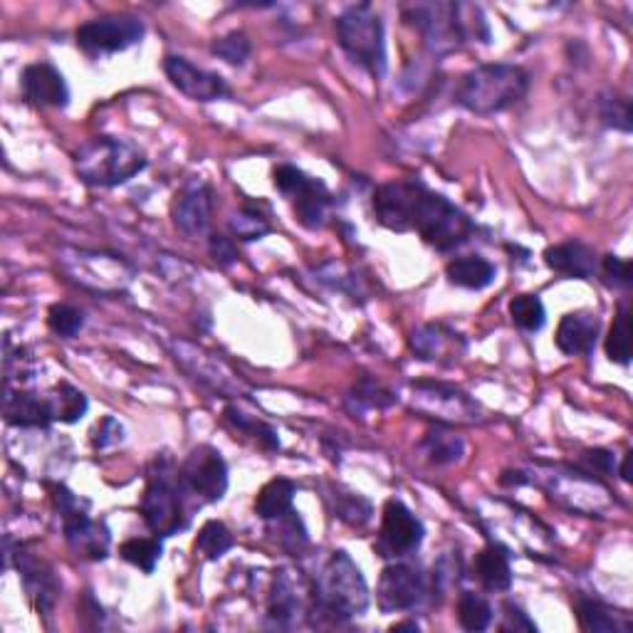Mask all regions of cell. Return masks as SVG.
Here are the masks:
<instances>
[{
    "label": "cell",
    "instance_id": "15",
    "mask_svg": "<svg viewBox=\"0 0 633 633\" xmlns=\"http://www.w3.org/2000/svg\"><path fill=\"white\" fill-rule=\"evenodd\" d=\"M425 183L409 179V181H389L373 191V213L377 221L389 228L393 233H409L413 211H416Z\"/></svg>",
    "mask_w": 633,
    "mask_h": 633
},
{
    "label": "cell",
    "instance_id": "44",
    "mask_svg": "<svg viewBox=\"0 0 633 633\" xmlns=\"http://www.w3.org/2000/svg\"><path fill=\"white\" fill-rule=\"evenodd\" d=\"M48 327L60 337H75L85 327V313L75 305H53L48 313Z\"/></svg>",
    "mask_w": 633,
    "mask_h": 633
},
{
    "label": "cell",
    "instance_id": "16",
    "mask_svg": "<svg viewBox=\"0 0 633 633\" xmlns=\"http://www.w3.org/2000/svg\"><path fill=\"white\" fill-rule=\"evenodd\" d=\"M429 584H425V577L419 567L393 562L389 567H383L377 599L379 609L383 614H393V611H409L413 606H419Z\"/></svg>",
    "mask_w": 633,
    "mask_h": 633
},
{
    "label": "cell",
    "instance_id": "23",
    "mask_svg": "<svg viewBox=\"0 0 633 633\" xmlns=\"http://www.w3.org/2000/svg\"><path fill=\"white\" fill-rule=\"evenodd\" d=\"M601 319L594 313H569L562 317L555 335V345L567 357L591 355L597 347Z\"/></svg>",
    "mask_w": 633,
    "mask_h": 633
},
{
    "label": "cell",
    "instance_id": "21",
    "mask_svg": "<svg viewBox=\"0 0 633 633\" xmlns=\"http://www.w3.org/2000/svg\"><path fill=\"white\" fill-rule=\"evenodd\" d=\"M173 357L179 365L193 373V379H199L203 383H209L215 391H231V389H241V381H235V373L228 371L225 365L218 361V357L209 355V351L196 349L193 345H173Z\"/></svg>",
    "mask_w": 633,
    "mask_h": 633
},
{
    "label": "cell",
    "instance_id": "26",
    "mask_svg": "<svg viewBox=\"0 0 633 633\" xmlns=\"http://www.w3.org/2000/svg\"><path fill=\"white\" fill-rule=\"evenodd\" d=\"M473 572L487 591H507L513 587L510 552L503 545H487L475 555Z\"/></svg>",
    "mask_w": 633,
    "mask_h": 633
},
{
    "label": "cell",
    "instance_id": "27",
    "mask_svg": "<svg viewBox=\"0 0 633 633\" xmlns=\"http://www.w3.org/2000/svg\"><path fill=\"white\" fill-rule=\"evenodd\" d=\"M574 614L579 621V629L589 633H629L633 629L629 614H621V611H614L611 606L589 597L577 599Z\"/></svg>",
    "mask_w": 633,
    "mask_h": 633
},
{
    "label": "cell",
    "instance_id": "14",
    "mask_svg": "<svg viewBox=\"0 0 633 633\" xmlns=\"http://www.w3.org/2000/svg\"><path fill=\"white\" fill-rule=\"evenodd\" d=\"M425 527L401 500H389L383 505L379 539L373 552L383 559H401L416 552L423 545Z\"/></svg>",
    "mask_w": 633,
    "mask_h": 633
},
{
    "label": "cell",
    "instance_id": "37",
    "mask_svg": "<svg viewBox=\"0 0 633 633\" xmlns=\"http://www.w3.org/2000/svg\"><path fill=\"white\" fill-rule=\"evenodd\" d=\"M223 416L225 421L235 425L238 431L245 433V435H253V439L263 445L265 451H279V435L277 431L273 429V425H267L263 421H257V419H251L247 413H243L241 409H235V407H228L223 411Z\"/></svg>",
    "mask_w": 633,
    "mask_h": 633
},
{
    "label": "cell",
    "instance_id": "29",
    "mask_svg": "<svg viewBox=\"0 0 633 633\" xmlns=\"http://www.w3.org/2000/svg\"><path fill=\"white\" fill-rule=\"evenodd\" d=\"M295 495H297V485L289 481V477H275V481H270L263 490L257 493L255 515L265 523H273L277 520V517L295 510L293 507Z\"/></svg>",
    "mask_w": 633,
    "mask_h": 633
},
{
    "label": "cell",
    "instance_id": "28",
    "mask_svg": "<svg viewBox=\"0 0 633 633\" xmlns=\"http://www.w3.org/2000/svg\"><path fill=\"white\" fill-rule=\"evenodd\" d=\"M495 275L497 267L483 255L453 257V261L445 265V277H449V283L463 289L490 287L495 283Z\"/></svg>",
    "mask_w": 633,
    "mask_h": 633
},
{
    "label": "cell",
    "instance_id": "20",
    "mask_svg": "<svg viewBox=\"0 0 633 633\" xmlns=\"http://www.w3.org/2000/svg\"><path fill=\"white\" fill-rule=\"evenodd\" d=\"M20 92L30 107L65 109L70 105V87L62 72L50 62H33L20 75Z\"/></svg>",
    "mask_w": 633,
    "mask_h": 633
},
{
    "label": "cell",
    "instance_id": "30",
    "mask_svg": "<svg viewBox=\"0 0 633 633\" xmlns=\"http://www.w3.org/2000/svg\"><path fill=\"white\" fill-rule=\"evenodd\" d=\"M421 451L435 465H451L463 461L465 441L455 431L445 429V425H433L421 439Z\"/></svg>",
    "mask_w": 633,
    "mask_h": 633
},
{
    "label": "cell",
    "instance_id": "34",
    "mask_svg": "<svg viewBox=\"0 0 633 633\" xmlns=\"http://www.w3.org/2000/svg\"><path fill=\"white\" fill-rule=\"evenodd\" d=\"M235 545V537L231 535V529H228L223 523L218 520H209L203 527L199 537H196V552L203 555L205 559H221L225 552H231Z\"/></svg>",
    "mask_w": 633,
    "mask_h": 633
},
{
    "label": "cell",
    "instance_id": "39",
    "mask_svg": "<svg viewBox=\"0 0 633 633\" xmlns=\"http://www.w3.org/2000/svg\"><path fill=\"white\" fill-rule=\"evenodd\" d=\"M373 515V507L361 497L359 493H347V490H337L335 493V517L349 527H365Z\"/></svg>",
    "mask_w": 633,
    "mask_h": 633
},
{
    "label": "cell",
    "instance_id": "10",
    "mask_svg": "<svg viewBox=\"0 0 633 633\" xmlns=\"http://www.w3.org/2000/svg\"><path fill=\"white\" fill-rule=\"evenodd\" d=\"M144 33H147V28H144L141 18L129 13H114L92 18L87 23H82L77 28L75 40L82 53H87L89 57H107L139 45Z\"/></svg>",
    "mask_w": 633,
    "mask_h": 633
},
{
    "label": "cell",
    "instance_id": "49",
    "mask_svg": "<svg viewBox=\"0 0 633 633\" xmlns=\"http://www.w3.org/2000/svg\"><path fill=\"white\" fill-rule=\"evenodd\" d=\"M584 461H587L597 473H601V475H611V473H614V468H616L614 453L601 451V449H599V451H589V453L584 455Z\"/></svg>",
    "mask_w": 633,
    "mask_h": 633
},
{
    "label": "cell",
    "instance_id": "7",
    "mask_svg": "<svg viewBox=\"0 0 633 633\" xmlns=\"http://www.w3.org/2000/svg\"><path fill=\"white\" fill-rule=\"evenodd\" d=\"M411 231L421 235L425 245L435 251L449 253L471 241L475 225L458 205L451 203L445 196L425 189L419 199L416 211H413Z\"/></svg>",
    "mask_w": 633,
    "mask_h": 633
},
{
    "label": "cell",
    "instance_id": "43",
    "mask_svg": "<svg viewBox=\"0 0 633 633\" xmlns=\"http://www.w3.org/2000/svg\"><path fill=\"white\" fill-rule=\"evenodd\" d=\"M277 525V545L287 549L289 555H299L303 549L309 545V537H307V529L299 520V515L295 510H289L287 515L277 517L273 520Z\"/></svg>",
    "mask_w": 633,
    "mask_h": 633
},
{
    "label": "cell",
    "instance_id": "31",
    "mask_svg": "<svg viewBox=\"0 0 633 633\" xmlns=\"http://www.w3.org/2000/svg\"><path fill=\"white\" fill-rule=\"evenodd\" d=\"M393 403H397V393L389 391L387 387H383V383L373 381L371 377H361L347 397V409L355 419L357 416L361 419L371 409L383 411V409L393 407Z\"/></svg>",
    "mask_w": 633,
    "mask_h": 633
},
{
    "label": "cell",
    "instance_id": "50",
    "mask_svg": "<svg viewBox=\"0 0 633 633\" xmlns=\"http://www.w3.org/2000/svg\"><path fill=\"white\" fill-rule=\"evenodd\" d=\"M631 458H633V453L629 451L626 455H624V465H621V481L624 483H631Z\"/></svg>",
    "mask_w": 633,
    "mask_h": 633
},
{
    "label": "cell",
    "instance_id": "6",
    "mask_svg": "<svg viewBox=\"0 0 633 633\" xmlns=\"http://www.w3.org/2000/svg\"><path fill=\"white\" fill-rule=\"evenodd\" d=\"M339 48L349 60L367 70L373 77H383L387 72V35L383 20L371 3H357L341 10L335 20Z\"/></svg>",
    "mask_w": 633,
    "mask_h": 633
},
{
    "label": "cell",
    "instance_id": "38",
    "mask_svg": "<svg viewBox=\"0 0 633 633\" xmlns=\"http://www.w3.org/2000/svg\"><path fill=\"white\" fill-rule=\"evenodd\" d=\"M599 117L606 124L609 129L631 134L633 117H631V102L629 97L619 95V92H604L599 97Z\"/></svg>",
    "mask_w": 633,
    "mask_h": 633
},
{
    "label": "cell",
    "instance_id": "42",
    "mask_svg": "<svg viewBox=\"0 0 633 633\" xmlns=\"http://www.w3.org/2000/svg\"><path fill=\"white\" fill-rule=\"evenodd\" d=\"M510 319L525 331H539L547 321L542 299L537 295H517L510 303Z\"/></svg>",
    "mask_w": 633,
    "mask_h": 633
},
{
    "label": "cell",
    "instance_id": "25",
    "mask_svg": "<svg viewBox=\"0 0 633 633\" xmlns=\"http://www.w3.org/2000/svg\"><path fill=\"white\" fill-rule=\"evenodd\" d=\"M545 263L549 270H555V273L577 279H587L599 270L597 251L581 241H567L547 247Z\"/></svg>",
    "mask_w": 633,
    "mask_h": 633
},
{
    "label": "cell",
    "instance_id": "33",
    "mask_svg": "<svg viewBox=\"0 0 633 633\" xmlns=\"http://www.w3.org/2000/svg\"><path fill=\"white\" fill-rule=\"evenodd\" d=\"M50 401H53L55 421L70 423V425L80 423L82 419H85V413L89 409V401H87L85 393L72 387V383H67V381L57 383L55 391H53V397H50Z\"/></svg>",
    "mask_w": 633,
    "mask_h": 633
},
{
    "label": "cell",
    "instance_id": "40",
    "mask_svg": "<svg viewBox=\"0 0 633 633\" xmlns=\"http://www.w3.org/2000/svg\"><path fill=\"white\" fill-rule=\"evenodd\" d=\"M211 53L215 57H221L223 62H228V65L243 67L247 57H251L253 53V45H251V38H247L243 30H231V33L213 40Z\"/></svg>",
    "mask_w": 633,
    "mask_h": 633
},
{
    "label": "cell",
    "instance_id": "47",
    "mask_svg": "<svg viewBox=\"0 0 633 633\" xmlns=\"http://www.w3.org/2000/svg\"><path fill=\"white\" fill-rule=\"evenodd\" d=\"M122 439H124L122 423L119 421L114 423L112 416L102 421L95 429V433H92V443H95V449H109V445L114 443H122Z\"/></svg>",
    "mask_w": 633,
    "mask_h": 633
},
{
    "label": "cell",
    "instance_id": "46",
    "mask_svg": "<svg viewBox=\"0 0 633 633\" xmlns=\"http://www.w3.org/2000/svg\"><path fill=\"white\" fill-rule=\"evenodd\" d=\"M209 251H211L213 261H215L218 265H221V267H228V265L238 263V247H235L233 238L221 235V233H213V235L209 238Z\"/></svg>",
    "mask_w": 633,
    "mask_h": 633
},
{
    "label": "cell",
    "instance_id": "35",
    "mask_svg": "<svg viewBox=\"0 0 633 633\" xmlns=\"http://www.w3.org/2000/svg\"><path fill=\"white\" fill-rule=\"evenodd\" d=\"M161 552H163V547L159 542V537L157 539L134 537L119 547V557L124 559V562L139 567L141 572H147V574H151L154 569H157Z\"/></svg>",
    "mask_w": 633,
    "mask_h": 633
},
{
    "label": "cell",
    "instance_id": "8",
    "mask_svg": "<svg viewBox=\"0 0 633 633\" xmlns=\"http://www.w3.org/2000/svg\"><path fill=\"white\" fill-rule=\"evenodd\" d=\"M55 507L62 517V532L77 557H87L92 562H102L109 557L112 535L105 523H95L87 515V505L65 485H55Z\"/></svg>",
    "mask_w": 633,
    "mask_h": 633
},
{
    "label": "cell",
    "instance_id": "24",
    "mask_svg": "<svg viewBox=\"0 0 633 633\" xmlns=\"http://www.w3.org/2000/svg\"><path fill=\"white\" fill-rule=\"evenodd\" d=\"M411 349L423 361H453L465 351V341L445 325H425L411 335Z\"/></svg>",
    "mask_w": 633,
    "mask_h": 633
},
{
    "label": "cell",
    "instance_id": "17",
    "mask_svg": "<svg viewBox=\"0 0 633 633\" xmlns=\"http://www.w3.org/2000/svg\"><path fill=\"white\" fill-rule=\"evenodd\" d=\"M163 72L166 77L171 80V85L193 102H215L231 95L228 82L218 75V72L196 67L191 60H186L181 55L166 57Z\"/></svg>",
    "mask_w": 633,
    "mask_h": 633
},
{
    "label": "cell",
    "instance_id": "36",
    "mask_svg": "<svg viewBox=\"0 0 633 633\" xmlns=\"http://www.w3.org/2000/svg\"><path fill=\"white\" fill-rule=\"evenodd\" d=\"M493 621V606L483 594L463 591L458 597V624L465 631H485Z\"/></svg>",
    "mask_w": 633,
    "mask_h": 633
},
{
    "label": "cell",
    "instance_id": "13",
    "mask_svg": "<svg viewBox=\"0 0 633 633\" xmlns=\"http://www.w3.org/2000/svg\"><path fill=\"white\" fill-rule=\"evenodd\" d=\"M315 611V589L305 584L299 572L279 569L273 579L267 594V626L273 629H295L303 616H313Z\"/></svg>",
    "mask_w": 633,
    "mask_h": 633
},
{
    "label": "cell",
    "instance_id": "12",
    "mask_svg": "<svg viewBox=\"0 0 633 633\" xmlns=\"http://www.w3.org/2000/svg\"><path fill=\"white\" fill-rule=\"evenodd\" d=\"M275 189L285 193L295 203V215L307 231H317L325 225L327 205H329V191L327 186L307 176L303 169L293 163H279L273 171Z\"/></svg>",
    "mask_w": 633,
    "mask_h": 633
},
{
    "label": "cell",
    "instance_id": "3",
    "mask_svg": "<svg viewBox=\"0 0 633 633\" xmlns=\"http://www.w3.org/2000/svg\"><path fill=\"white\" fill-rule=\"evenodd\" d=\"M144 523L157 537H173L191 525L193 510L179 483V465L171 455H154L141 495Z\"/></svg>",
    "mask_w": 633,
    "mask_h": 633
},
{
    "label": "cell",
    "instance_id": "19",
    "mask_svg": "<svg viewBox=\"0 0 633 633\" xmlns=\"http://www.w3.org/2000/svg\"><path fill=\"white\" fill-rule=\"evenodd\" d=\"M211 213H213V189L211 183L205 181H193L186 186V189L176 196L171 209L176 231L183 233L186 238H191V241L209 233Z\"/></svg>",
    "mask_w": 633,
    "mask_h": 633
},
{
    "label": "cell",
    "instance_id": "4",
    "mask_svg": "<svg viewBox=\"0 0 633 633\" xmlns=\"http://www.w3.org/2000/svg\"><path fill=\"white\" fill-rule=\"evenodd\" d=\"M529 72L510 62L481 65L461 77L455 87V102L473 114L505 112L527 97Z\"/></svg>",
    "mask_w": 633,
    "mask_h": 633
},
{
    "label": "cell",
    "instance_id": "48",
    "mask_svg": "<svg viewBox=\"0 0 633 633\" xmlns=\"http://www.w3.org/2000/svg\"><path fill=\"white\" fill-rule=\"evenodd\" d=\"M500 629L503 631H529V633H535L537 624L525 614L520 606L513 604V601H507V604H505V621H503Z\"/></svg>",
    "mask_w": 633,
    "mask_h": 633
},
{
    "label": "cell",
    "instance_id": "51",
    "mask_svg": "<svg viewBox=\"0 0 633 633\" xmlns=\"http://www.w3.org/2000/svg\"><path fill=\"white\" fill-rule=\"evenodd\" d=\"M421 626L416 624V621H403V624H393L391 631H419Z\"/></svg>",
    "mask_w": 633,
    "mask_h": 633
},
{
    "label": "cell",
    "instance_id": "18",
    "mask_svg": "<svg viewBox=\"0 0 633 633\" xmlns=\"http://www.w3.org/2000/svg\"><path fill=\"white\" fill-rule=\"evenodd\" d=\"M6 557H15V567L20 572V579H23V587L28 591L30 601H33L35 609L40 614L50 616L60 599V579L55 577V569L50 567L43 559H38L35 555H30L23 545L15 547V555H6Z\"/></svg>",
    "mask_w": 633,
    "mask_h": 633
},
{
    "label": "cell",
    "instance_id": "1",
    "mask_svg": "<svg viewBox=\"0 0 633 633\" xmlns=\"http://www.w3.org/2000/svg\"><path fill=\"white\" fill-rule=\"evenodd\" d=\"M403 20L421 33L425 48L435 57L453 55L465 43H490V23L475 3H409L401 8Z\"/></svg>",
    "mask_w": 633,
    "mask_h": 633
},
{
    "label": "cell",
    "instance_id": "22",
    "mask_svg": "<svg viewBox=\"0 0 633 633\" xmlns=\"http://www.w3.org/2000/svg\"><path fill=\"white\" fill-rule=\"evenodd\" d=\"M3 416L18 429H48L55 421L53 401L33 391H10L6 387Z\"/></svg>",
    "mask_w": 633,
    "mask_h": 633
},
{
    "label": "cell",
    "instance_id": "41",
    "mask_svg": "<svg viewBox=\"0 0 633 633\" xmlns=\"http://www.w3.org/2000/svg\"><path fill=\"white\" fill-rule=\"evenodd\" d=\"M228 225H231L238 241H261V238L273 231L267 218L257 211V205H243V209L228 221Z\"/></svg>",
    "mask_w": 633,
    "mask_h": 633
},
{
    "label": "cell",
    "instance_id": "11",
    "mask_svg": "<svg viewBox=\"0 0 633 633\" xmlns=\"http://www.w3.org/2000/svg\"><path fill=\"white\" fill-rule=\"evenodd\" d=\"M411 409L441 423H477L483 411L468 393L439 381L411 383Z\"/></svg>",
    "mask_w": 633,
    "mask_h": 633
},
{
    "label": "cell",
    "instance_id": "45",
    "mask_svg": "<svg viewBox=\"0 0 633 633\" xmlns=\"http://www.w3.org/2000/svg\"><path fill=\"white\" fill-rule=\"evenodd\" d=\"M601 277H604V283L609 287H616V289L631 287L633 283L631 261H626V257H619V255H606L604 261H601Z\"/></svg>",
    "mask_w": 633,
    "mask_h": 633
},
{
    "label": "cell",
    "instance_id": "32",
    "mask_svg": "<svg viewBox=\"0 0 633 633\" xmlns=\"http://www.w3.org/2000/svg\"><path fill=\"white\" fill-rule=\"evenodd\" d=\"M606 357L614 361V365L629 367L631 365V315H629V303H621L619 313L614 317V325L609 329V337L604 341Z\"/></svg>",
    "mask_w": 633,
    "mask_h": 633
},
{
    "label": "cell",
    "instance_id": "5",
    "mask_svg": "<svg viewBox=\"0 0 633 633\" xmlns=\"http://www.w3.org/2000/svg\"><path fill=\"white\" fill-rule=\"evenodd\" d=\"M147 169L144 151L127 139L95 137L82 144L75 154V171L80 181L95 189H114L127 183Z\"/></svg>",
    "mask_w": 633,
    "mask_h": 633
},
{
    "label": "cell",
    "instance_id": "2",
    "mask_svg": "<svg viewBox=\"0 0 633 633\" xmlns=\"http://www.w3.org/2000/svg\"><path fill=\"white\" fill-rule=\"evenodd\" d=\"M313 616L327 619L329 624H347L361 616L369 606V584L345 549H337L327 559L325 569L315 581Z\"/></svg>",
    "mask_w": 633,
    "mask_h": 633
},
{
    "label": "cell",
    "instance_id": "9",
    "mask_svg": "<svg viewBox=\"0 0 633 633\" xmlns=\"http://www.w3.org/2000/svg\"><path fill=\"white\" fill-rule=\"evenodd\" d=\"M179 483L196 513L203 505L221 503L228 493V465L213 445H199L179 465Z\"/></svg>",
    "mask_w": 633,
    "mask_h": 633
}]
</instances>
